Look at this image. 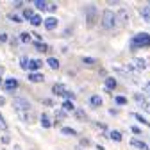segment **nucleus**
I'll use <instances>...</instances> for the list:
<instances>
[{
	"mask_svg": "<svg viewBox=\"0 0 150 150\" xmlns=\"http://www.w3.org/2000/svg\"><path fill=\"white\" fill-rule=\"evenodd\" d=\"M100 25L102 29L105 30H111V29H115L116 27V13L115 11H111V9H105L100 16Z\"/></svg>",
	"mask_w": 150,
	"mask_h": 150,
	"instance_id": "nucleus-1",
	"label": "nucleus"
},
{
	"mask_svg": "<svg viewBox=\"0 0 150 150\" xmlns=\"http://www.w3.org/2000/svg\"><path fill=\"white\" fill-rule=\"evenodd\" d=\"M145 47H150V34L148 32H139L130 40V48L132 50L145 48Z\"/></svg>",
	"mask_w": 150,
	"mask_h": 150,
	"instance_id": "nucleus-2",
	"label": "nucleus"
},
{
	"mask_svg": "<svg viewBox=\"0 0 150 150\" xmlns=\"http://www.w3.org/2000/svg\"><path fill=\"white\" fill-rule=\"evenodd\" d=\"M84 14H86V23L89 27H93V25L97 23V20H98V11H97L95 6H86Z\"/></svg>",
	"mask_w": 150,
	"mask_h": 150,
	"instance_id": "nucleus-3",
	"label": "nucleus"
},
{
	"mask_svg": "<svg viewBox=\"0 0 150 150\" xmlns=\"http://www.w3.org/2000/svg\"><path fill=\"white\" fill-rule=\"evenodd\" d=\"M13 109H14L16 112H23V111L32 109V105H30V102L25 100L23 97H16V98L13 100Z\"/></svg>",
	"mask_w": 150,
	"mask_h": 150,
	"instance_id": "nucleus-4",
	"label": "nucleus"
},
{
	"mask_svg": "<svg viewBox=\"0 0 150 150\" xmlns=\"http://www.w3.org/2000/svg\"><path fill=\"white\" fill-rule=\"evenodd\" d=\"M134 100H136V104H138L145 112H150V102H148V98H146L145 95H141V93H134Z\"/></svg>",
	"mask_w": 150,
	"mask_h": 150,
	"instance_id": "nucleus-5",
	"label": "nucleus"
},
{
	"mask_svg": "<svg viewBox=\"0 0 150 150\" xmlns=\"http://www.w3.org/2000/svg\"><path fill=\"white\" fill-rule=\"evenodd\" d=\"M18 116H20V120H23V122H27V123H34L36 122V112H34V109H29V111H23V112H16Z\"/></svg>",
	"mask_w": 150,
	"mask_h": 150,
	"instance_id": "nucleus-6",
	"label": "nucleus"
},
{
	"mask_svg": "<svg viewBox=\"0 0 150 150\" xmlns=\"http://www.w3.org/2000/svg\"><path fill=\"white\" fill-rule=\"evenodd\" d=\"M52 93H54V95H57V97H63V98H66V93H68V89H66V86H64V84H54V88H52Z\"/></svg>",
	"mask_w": 150,
	"mask_h": 150,
	"instance_id": "nucleus-7",
	"label": "nucleus"
},
{
	"mask_svg": "<svg viewBox=\"0 0 150 150\" xmlns=\"http://www.w3.org/2000/svg\"><path fill=\"white\" fill-rule=\"evenodd\" d=\"M129 18H130V13H129L127 9H123V7H122V9L116 13V23H118V20H120V23H123V25H125V23L129 22Z\"/></svg>",
	"mask_w": 150,
	"mask_h": 150,
	"instance_id": "nucleus-8",
	"label": "nucleus"
},
{
	"mask_svg": "<svg viewBox=\"0 0 150 150\" xmlns=\"http://www.w3.org/2000/svg\"><path fill=\"white\" fill-rule=\"evenodd\" d=\"M43 66V61H40V59H29V66H27V71L29 73H32V71H38Z\"/></svg>",
	"mask_w": 150,
	"mask_h": 150,
	"instance_id": "nucleus-9",
	"label": "nucleus"
},
{
	"mask_svg": "<svg viewBox=\"0 0 150 150\" xmlns=\"http://www.w3.org/2000/svg\"><path fill=\"white\" fill-rule=\"evenodd\" d=\"M16 88H18V81H16L14 77H11V79L4 81V89H6V91H14Z\"/></svg>",
	"mask_w": 150,
	"mask_h": 150,
	"instance_id": "nucleus-10",
	"label": "nucleus"
},
{
	"mask_svg": "<svg viewBox=\"0 0 150 150\" xmlns=\"http://www.w3.org/2000/svg\"><path fill=\"white\" fill-rule=\"evenodd\" d=\"M27 77L30 82H43L45 81V75L40 73V71H32V73H27Z\"/></svg>",
	"mask_w": 150,
	"mask_h": 150,
	"instance_id": "nucleus-11",
	"label": "nucleus"
},
{
	"mask_svg": "<svg viewBox=\"0 0 150 150\" xmlns=\"http://www.w3.org/2000/svg\"><path fill=\"white\" fill-rule=\"evenodd\" d=\"M45 27H47L48 30L55 29V27H57V18H55V16H48L47 20H45Z\"/></svg>",
	"mask_w": 150,
	"mask_h": 150,
	"instance_id": "nucleus-12",
	"label": "nucleus"
},
{
	"mask_svg": "<svg viewBox=\"0 0 150 150\" xmlns=\"http://www.w3.org/2000/svg\"><path fill=\"white\" fill-rule=\"evenodd\" d=\"M89 105H91L93 109L100 107V105H102V97H100V95H93V97L89 98Z\"/></svg>",
	"mask_w": 150,
	"mask_h": 150,
	"instance_id": "nucleus-13",
	"label": "nucleus"
},
{
	"mask_svg": "<svg viewBox=\"0 0 150 150\" xmlns=\"http://www.w3.org/2000/svg\"><path fill=\"white\" fill-rule=\"evenodd\" d=\"M104 86H105V89H107V91H112V89L116 88V79H115V77H105Z\"/></svg>",
	"mask_w": 150,
	"mask_h": 150,
	"instance_id": "nucleus-14",
	"label": "nucleus"
},
{
	"mask_svg": "<svg viewBox=\"0 0 150 150\" xmlns=\"http://www.w3.org/2000/svg\"><path fill=\"white\" fill-rule=\"evenodd\" d=\"M40 122H41V125H43L45 129H50V127H52V122H50V118H48V115H47V112L40 115Z\"/></svg>",
	"mask_w": 150,
	"mask_h": 150,
	"instance_id": "nucleus-15",
	"label": "nucleus"
},
{
	"mask_svg": "<svg viewBox=\"0 0 150 150\" xmlns=\"http://www.w3.org/2000/svg\"><path fill=\"white\" fill-rule=\"evenodd\" d=\"M130 145H132L134 148H138V150H148L146 143H145V141H141V139H132V141H130Z\"/></svg>",
	"mask_w": 150,
	"mask_h": 150,
	"instance_id": "nucleus-16",
	"label": "nucleus"
},
{
	"mask_svg": "<svg viewBox=\"0 0 150 150\" xmlns=\"http://www.w3.org/2000/svg\"><path fill=\"white\" fill-rule=\"evenodd\" d=\"M61 111H64V112H73V111H75V105H73V102H70V100H64V102H63V107H61Z\"/></svg>",
	"mask_w": 150,
	"mask_h": 150,
	"instance_id": "nucleus-17",
	"label": "nucleus"
},
{
	"mask_svg": "<svg viewBox=\"0 0 150 150\" xmlns=\"http://www.w3.org/2000/svg\"><path fill=\"white\" fill-rule=\"evenodd\" d=\"M61 132H63L64 136H77V134H79L77 130L71 129V127H63V129H61Z\"/></svg>",
	"mask_w": 150,
	"mask_h": 150,
	"instance_id": "nucleus-18",
	"label": "nucleus"
},
{
	"mask_svg": "<svg viewBox=\"0 0 150 150\" xmlns=\"http://www.w3.org/2000/svg\"><path fill=\"white\" fill-rule=\"evenodd\" d=\"M141 16H143V20H145V22H150V4L145 6V7L141 9Z\"/></svg>",
	"mask_w": 150,
	"mask_h": 150,
	"instance_id": "nucleus-19",
	"label": "nucleus"
},
{
	"mask_svg": "<svg viewBox=\"0 0 150 150\" xmlns=\"http://www.w3.org/2000/svg\"><path fill=\"white\" fill-rule=\"evenodd\" d=\"M34 47H36V50H38V52H47V50H48V45H47V43H43V41H36V43H34Z\"/></svg>",
	"mask_w": 150,
	"mask_h": 150,
	"instance_id": "nucleus-20",
	"label": "nucleus"
},
{
	"mask_svg": "<svg viewBox=\"0 0 150 150\" xmlns=\"http://www.w3.org/2000/svg\"><path fill=\"white\" fill-rule=\"evenodd\" d=\"M130 116H134V118H136V120H138L139 123H143V125H146V127H150V122H148L146 118H143L141 115H138V112H132V115H130Z\"/></svg>",
	"mask_w": 150,
	"mask_h": 150,
	"instance_id": "nucleus-21",
	"label": "nucleus"
},
{
	"mask_svg": "<svg viewBox=\"0 0 150 150\" xmlns=\"http://www.w3.org/2000/svg\"><path fill=\"white\" fill-rule=\"evenodd\" d=\"M47 61H48V66H50L52 70H57V68H59V61L55 59V57H48Z\"/></svg>",
	"mask_w": 150,
	"mask_h": 150,
	"instance_id": "nucleus-22",
	"label": "nucleus"
},
{
	"mask_svg": "<svg viewBox=\"0 0 150 150\" xmlns=\"http://www.w3.org/2000/svg\"><path fill=\"white\" fill-rule=\"evenodd\" d=\"M32 16H34V11H32L30 7H25V9H23V18H22V20H30Z\"/></svg>",
	"mask_w": 150,
	"mask_h": 150,
	"instance_id": "nucleus-23",
	"label": "nucleus"
},
{
	"mask_svg": "<svg viewBox=\"0 0 150 150\" xmlns=\"http://www.w3.org/2000/svg\"><path fill=\"white\" fill-rule=\"evenodd\" d=\"M109 138H111L112 141H122V134L118 132V130H111V132H109Z\"/></svg>",
	"mask_w": 150,
	"mask_h": 150,
	"instance_id": "nucleus-24",
	"label": "nucleus"
},
{
	"mask_svg": "<svg viewBox=\"0 0 150 150\" xmlns=\"http://www.w3.org/2000/svg\"><path fill=\"white\" fill-rule=\"evenodd\" d=\"M136 68H139V70H145L146 68V61L145 59H141V57H136Z\"/></svg>",
	"mask_w": 150,
	"mask_h": 150,
	"instance_id": "nucleus-25",
	"label": "nucleus"
},
{
	"mask_svg": "<svg viewBox=\"0 0 150 150\" xmlns=\"http://www.w3.org/2000/svg\"><path fill=\"white\" fill-rule=\"evenodd\" d=\"M18 41H22V43H29L30 41V34L29 32H22L20 38H18Z\"/></svg>",
	"mask_w": 150,
	"mask_h": 150,
	"instance_id": "nucleus-26",
	"label": "nucleus"
},
{
	"mask_svg": "<svg viewBox=\"0 0 150 150\" xmlns=\"http://www.w3.org/2000/svg\"><path fill=\"white\" fill-rule=\"evenodd\" d=\"M29 22H30V23H32L34 27H38V25L41 23V16H40V14H34V16L30 18V20H29Z\"/></svg>",
	"mask_w": 150,
	"mask_h": 150,
	"instance_id": "nucleus-27",
	"label": "nucleus"
},
{
	"mask_svg": "<svg viewBox=\"0 0 150 150\" xmlns=\"http://www.w3.org/2000/svg\"><path fill=\"white\" fill-rule=\"evenodd\" d=\"M34 6L40 9V11H47V2H43V0H36Z\"/></svg>",
	"mask_w": 150,
	"mask_h": 150,
	"instance_id": "nucleus-28",
	"label": "nucleus"
},
{
	"mask_svg": "<svg viewBox=\"0 0 150 150\" xmlns=\"http://www.w3.org/2000/svg\"><path fill=\"white\" fill-rule=\"evenodd\" d=\"M73 112H75V118H77V120H81V122H84V120H86V116H84V111L77 109V111H73Z\"/></svg>",
	"mask_w": 150,
	"mask_h": 150,
	"instance_id": "nucleus-29",
	"label": "nucleus"
},
{
	"mask_svg": "<svg viewBox=\"0 0 150 150\" xmlns=\"http://www.w3.org/2000/svg\"><path fill=\"white\" fill-rule=\"evenodd\" d=\"M0 132H7V123L2 118V115H0Z\"/></svg>",
	"mask_w": 150,
	"mask_h": 150,
	"instance_id": "nucleus-30",
	"label": "nucleus"
},
{
	"mask_svg": "<svg viewBox=\"0 0 150 150\" xmlns=\"http://www.w3.org/2000/svg\"><path fill=\"white\" fill-rule=\"evenodd\" d=\"M20 66H22L23 70H27V66H29V57H25V55H23V57L20 59Z\"/></svg>",
	"mask_w": 150,
	"mask_h": 150,
	"instance_id": "nucleus-31",
	"label": "nucleus"
},
{
	"mask_svg": "<svg viewBox=\"0 0 150 150\" xmlns=\"http://www.w3.org/2000/svg\"><path fill=\"white\" fill-rule=\"evenodd\" d=\"M63 118H66V112L64 111H55V120H63Z\"/></svg>",
	"mask_w": 150,
	"mask_h": 150,
	"instance_id": "nucleus-32",
	"label": "nucleus"
},
{
	"mask_svg": "<svg viewBox=\"0 0 150 150\" xmlns=\"http://www.w3.org/2000/svg\"><path fill=\"white\" fill-rule=\"evenodd\" d=\"M115 102H116L118 105H125V104H127V98H125V97H116Z\"/></svg>",
	"mask_w": 150,
	"mask_h": 150,
	"instance_id": "nucleus-33",
	"label": "nucleus"
},
{
	"mask_svg": "<svg viewBox=\"0 0 150 150\" xmlns=\"http://www.w3.org/2000/svg\"><path fill=\"white\" fill-rule=\"evenodd\" d=\"M82 63H84V64H95L97 61H95V57H84Z\"/></svg>",
	"mask_w": 150,
	"mask_h": 150,
	"instance_id": "nucleus-34",
	"label": "nucleus"
},
{
	"mask_svg": "<svg viewBox=\"0 0 150 150\" xmlns=\"http://www.w3.org/2000/svg\"><path fill=\"white\" fill-rule=\"evenodd\" d=\"M9 20H11V22H16V23H20V22H22V18H20V16H16V14H9Z\"/></svg>",
	"mask_w": 150,
	"mask_h": 150,
	"instance_id": "nucleus-35",
	"label": "nucleus"
},
{
	"mask_svg": "<svg viewBox=\"0 0 150 150\" xmlns=\"http://www.w3.org/2000/svg\"><path fill=\"white\" fill-rule=\"evenodd\" d=\"M47 11H50V13L57 11V4H47Z\"/></svg>",
	"mask_w": 150,
	"mask_h": 150,
	"instance_id": "nucleus-36",
	"label": "nucleus"
},
{
	"mask_svg": "<svg viewBox=\"0 0 150 150\" xmlns=\"http://www.w3.org/2000/svg\"><path fill=\"white\" fill-rule=\"evenodd\" d=\"M79 145H81V146H89V145H91V141H89V139H88V138H82V139H81V143H79Z\"/></svg>",
	"mask_w": 150,
	"mask_h": 150,
	"instance_id": "nucleus-37",
	"label": "nucleus"
},
{
	"mask_svg": "<svg viewBox=\"0 0 150 150\" xmlns=\"http://www.w3.org/2000/svg\"><path fill=\"white\" fill-rule=\"evenodd\" d=\"M0 143H2V145H7V143H9V136H7V134H4L2 138H0Z\"/></svg>",
	"mask_w": 150,
	"mask_h": 150,
	"instance_id": "nucleus-38",
	"label": "nucleus"
},
{
	"mask_svg": "<svg viewBox=\"0 0 150 150\" xmlns=\"http://www.w3.org/2000/svg\"><path fill=\"white\" fill-rule=\"evenodd\" d=\"M143 91H145V93H148V95H150V82H146V84L143 86Z\"/></svg>",
	"mask_w": 150,
	"mask_h": 150,
	"instance_id": "nucleus-39",
	"label": "nucleus"
},
{
	"mask_svg": "<svg viewBox=\"0 0 150 150\" xmlns=\"http://www.w3.org/2000/svg\"><path fill=\"white\" fill-rule=\"evenodd\" d=\"M7 41V34H0V43H6Z\"/></svg>",
	"mask_w": 150,
	"mask_h": 150,
	"instance_id": "nucleus-40",
	"label": "nucleus"
},
{
	"mask_svg": "<svg viewBox=\"0 0 150 150\" xmlns=\"http://www.w3.org/2000/svg\"><path fill=\"white\" fill-rule=\"evenodd\" d=\"M130 130H132L134 134H141V130H139V127H132V129H130Z\"/></svg>",
	"mask_w": 150,
	"mask_h": 150,
	"instance_id": "nucleus-41",
	"label": "nucleus"
},
{
	"mask_svg": "<svg viewBox=\"0 0 150 150\" xmlns=\"http://www.w3.org/2000/svg\"><path fill=\"white\" fill-rule=\"evenodd\" d=\"M43 104H45V105H54V102H52L50 98H45V100H43Z\"/></svg>",
	"mask_w": 150,
	"mask_h": 150,
	"instance_id": "nucleus-42",
	"label": "nucleus"
},
{
	"mask_svg": "<svg viewBox=\"0 0 150 150\" xmlns=\"http://www.w3.org/2000/svg\"><path fill=\"white\" fill-rule=\"evenodd\" d=\"M109 115H112V116H116V115H118V109H109Z\"/></svg>",
	"mask_w": 150,
	"mask_h": 150,
	"instance_id": "nucleus-43",
	"label": "nucleus"
},
{
	"mask_svg": "<svg viewBox=\"0 0 150 150\" xmlns=\"http://www.w3.org/2000/svg\"><path fill=\"white\" fill-rule=\"evenodd\" d=\"M97 127H98V129H102V130H105V129H107V127H105V123H100V122L97 123Z\"/></svg>",
	"mask_w": 150,
	"mask_h": 150,
	"instance_id": "nucleus-44",
	"label": "nucleus"
},
{
	"mask_svg": "<svg viewBox=\"0 0 150 150\" xmlns=\"http://www.w3.org/2000/svg\"><path fill=\"white\" fill-rule=\"evenodd\" d=\"M4 104H6V98H4V97H0V107H2Z\"/></svg>",
	"mask_w": 150,
	"mask_h": 150,
	"instance_id": "nucleus-45",
	"label": "nucleus"
},
{
	"mask_svg": "<svg viewBox=\"0 0 150 150\" xmlns=\"http://www.w3.org/2000/svg\"><path fill=\"white\" fill-rule=\"evenodd\" d=\"M97 150H104V146L102 145H97Z\"/></svg>",
	"mask_w": 150,
	"mask_h": 150,
	"instance_id": "nucleus-46",
	"label": "nucleus"
},
{
	"mask_svg": "<svg viewBox=\"0 0 150 150\" xmlns=\"http://www.w3.org/2000/svg\"><path fill=\"white\" fill-rule=\"evenodd\" d=\"M0 84H4V81H2V75H0Z\"/></svg>",
	"mask_w": 150,
	"mask_h": 150,
	"instance_id": "nucleus-47",
	"label": "nucleus"
}]
</instances>
